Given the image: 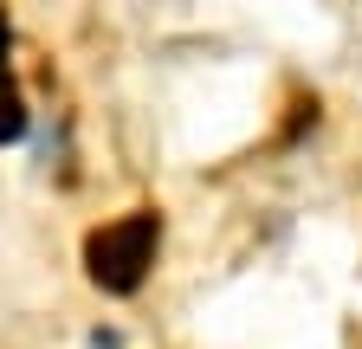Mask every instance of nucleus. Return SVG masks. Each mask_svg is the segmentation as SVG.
Masks as SVG:
<instances>
[{"label":"nucleus","instance_id":"nucleus-2","mask_svg":"<svg viewBox=\"0 0 362 349\" xmlns=\"http://www.w3.org/2000/svg\"><path fill=\"white\" fill-rule=\"evenodd\" d=\"M13 136H26V110L7 97V104H0V143H13Z\"/></svg>","mask_w":362,"mask_h":349},{"label":"nucleus","instance_id":"nucleus-1","mask_svg":"<svg viewBox=\"0 0 362 349\" xmlns=\"http://www.w3.org/2000/svg\"><path fill=\"white\" fill-rule=\"evenodd\" d=\"M156 239H162V220L156 213H123V220L98 227L84 239V266H90V285H104L110 297H129L143 285V272L156 266Z\"/></svg>","mask_w":362,"mask_h":349},{"label":"nucleus","instance_id":"nucleus-3","mask_svg":"<svg viewBox=\"0 0 362 349\" xmlns=\"http://www.w3.org/2000/svg\"><path fill=\"white\" fill-rule=\"evenodd\" d=\"M7 39H13V26H7V13H0V65H7Z\"/></svg>","mask_w":362,"mask_h":349}]
</instances>
